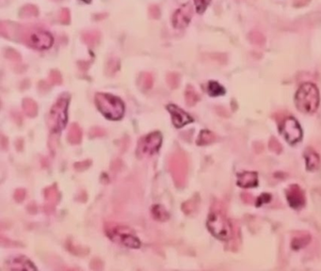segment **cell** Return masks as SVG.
<instances>
[{
	"instance_id": "4316f807",
	"label": "cell",
	"mask_w": 321,
	"mask_h": 271,
	"mask_svg": "<svg viewBox=\"0 0 321 271\" xmlns=\"http://www.w3.org/2000/svg\"><path fill=\"white\" fill-rule=\"evenodd\" d=\"M167 83L170 89H176L180 83V76L176 73H169L167 75Z\"/></svg>"
},
{
	"instance_id": "277c9868",
	"label": "cell",
	"mask_w": 321,
	"mask_h": 271,
	"mask_svg": "<svg viewBox=\"0 0 321 271\" xmlns=\"http://www.w3.org/2000/svg\"><path fill=\"white\" fill-rule=\"evenodd\" d=\"M206 224L212 235L220 240L228 241L233 237L231 222L220 210H212L208 216Z\"/></svg>"
},
{
	"instance_id": "74e56055",
	"label": "cell",
	"mask_w": 321,
	"mask_h": 271,
	"mask_svg": "<svg viewBox=\"0 0 321 271\" xmlns=\"http://www.w3.org/2000/svg\"><path fill=\"white\" fill-rule=\"evenodd\" d=\"M54 1H59V0H54Z\"/></svg>"
},
{
	"instance_id": "2e32d148",
	"label": "cell",
	"mask_w": 321,
	"mask_h": 271,
	"mask_svg": "<svg viewBox=\"0 0 321 271\" xmlns=\"http://www.w3.org/2000/svg\"><path fill=\"white\" fill-rule=\"evenodd\" d=\"M152 217L158 221H166L169 219V214L167 209L161 204H155L151 209Z\"/></svg>"
},
{
	"instance_id": "836d02e7",
	"label": "cell",
	"mask_w": 321,
	"mask_h": 271,
	"mask_svg": "<svg viewBox=\"0 0 321 271\" xmlns=\"http://www.w3.org/2000/svg\"><path fill=\"white\" fill-rule=\"evenodd\" d=\"M91 166V161L85 160L83 162H78L75 164V169L78 171H82L86 169H88Z\"/></svg>"
},
{
	"instance_id": "52a82bcc",
	"label": "cell",
	"mask_w": 321,
	"mask_h": 271,
	"mask_svg": "<svg viewBox=\"0 0 321 271\" xmlns=\"http://www.w3.org/2000/svg\"><path fill=\"white\" fill-rule=\"evenodd\" d=\"M23 42L34 49L45 50L52 46L54 39L47 31L39 28H29L23 35Z\"/></svg>"
},
{
	"instance_id": "484cf974",
	"label": "cell",
	"mask_w": 321,
	"mask_h": 271,
	"mask_svg": "<svg viewBox=\"0 0 321 271\" xmlns=\"http://www.w3.org/2000/svg\"><path fill=\"white\" fill-rule=\"evenodd\" d=\"M310 236L308 235H305V236H300V237H295L292 240L291 246L294 250H300L302 248H304L305 246L307 245L310 242Z\"/></svg>"
},
{
	"instance_id": "d590c367",
	"label": "cell",
	"mask_w": 321,
	"mask_h": 271,
	"mask_svg": "<svg viewBox=\"0 0 321 271\" xmlns=\"http://www.w3.org/2000/svg\"><path fill=\"white\" fill-rule=\"evenodd\" d=\"M271 201V195L270 194H263L258 198L257 200V206L262 205L263 203H268Z\"/></svg>"
},
{
	"instance_id": "603a6c76",
	"label": "cell",
	"mask_w": 321,
	"mask_h": 271,
	"mask_svg": "<svg viewBox=\"0 0 321 271\" xmlns=\"http://www.w3.org/2000/svg\"><path fill=\"white\" fill-rule=\"evenodd\" d=\"M207 93L212 97H217L225 93V89L217 81H209L207 84Z\"/></svg>"
},
{
	"instance_id": "30bf717a",
	"label": "cell",
	"mask_w": 321,
	"mask_h": 271,
	"mask_svg": "<svg viewBox=\"0 0 321 271\" xmlns=\"http://www.w3.org/2000/svg\"><path fill=\"white\" fill-rule=\"evenodd\" d=\"M192 14L193 10L191 5L189 3H186L174 12L172 16V25L177 29L185 28L189 24Z\"/></svg>"
},
{
	"instance_id": "cb8c5ba5",
	"label": "cell",
	"mask_w": 321,
	"mask_h": 271,
	"mask_svg": "<svg viewBox=\"0 0 321 271\" xmlns=\"http://www.w3.org/2000/svg\"><path fill=\"white\" fill-rule=\"evenodd\" d=\"M185 98H186V103L192 107L199 100V95L196 93L194 88L192 86H187L185 93Z\"/></svg>"
},
{
	"instance_id": "8fae6325",
	"label": "cell",
	"mask_w": 321,
	"mask_h": 271,
	"mask_svg": "<svg viewBox=\"0 0 321 271\" xmlns=\"http://www.w3.org/2000/svg\"><path fill=\"white\" fill-rule=\"evenodd\" d=\"M167 110L169 112L172 124L176 128H182L188 124L193 123V119L191 118L186 111L180 109L176 105H168Z\"/></svg>"
},
{
	"instance_id": "f546056e",
	"label": "cell",
	"mask_w": 321,
	"mask_h": 271,
	"mask_svg": "<svg viewBox=\"0 0 321 271\" xmlns=\"http://www.w3.org/2000/svg\"><path fill=\"white\" fill-rule=\"evenodd\" d=\"M49 80H50V82L52 84H61V82H62V78H61L60 73L58 72V71H56V70L51 71L50 76H49Z\"/></svg>"
},
{
	"instance_id": "8d00e7d4",
	"label": "cell",
	"mask_w": 321,
	"mask_h": 271,
	"mask_svg": "<svg viewBox=\"0 0 321 271\" xmlns=\"http://www.w3.org/2000/svg\"><path fill=\"white\" fill-rule=\"evenodd\" d=\"M85 2H91V0H84Z\"/></svg>"
},
{
	"instance_id": "d6a6232c",
	"label": "cell",
	"mask_w": 321,
	"mask_h": 271,
	"mask_svg": "<svg viewBox=\"0 0 321 271\" xmlns=\"http://www.w3.org/2000/svg\"><path fill=\"white\" fill-rule=\"evenodd\" d=\"M149 13L153 19H159L160 17V8L158 5H152L149 8Z\"/></svg>"
},
{
	"instance_id": "ac0fdd59",
	"label": "cell",
	"mask_w": 321,
	"mask_h": 271,
	"mask_svg": "<svg viewBox=\"0 0 321 271\" xmlns=\"http://www.w3.org/2000/svg\"><path fill=\"white\" fill-rule=\"evenodd\" d=\"M22 107H23V110L26 116H28L30 118H34L37 116L38 106H37L36 102L32 100L31 98H25L22 103Z\"/></svg>"
},
{
	"instance_id": "7c38bea8",
	"label": "cell",
	"mask_w": 321,
	"mask_h": 271,
	"mask_svg": "<svg viewBox=\"0 0 321 271\" xmlns=\"http://www.w3.org/2000/svg\"><path fill=\"white\" fill-rule=\"evenodd\" d=\"M287 198L289 205L294 209H300L305 204V193L298 185H292L288 187Z\"/></svg>"
},
{
	"instance_id": "d6986e66",
	"label": "cell",
	"mask_w": 321,
	"mask_h": 271,
	"mask_svg": "<svg viewBox=\"0 0 321 271\" xmlns=\"http://www.w3.org/2000/svg\"><path fill=\"white\" fill-rule=\"evenodd\" d=\"M82 38H83L85 43H87L91 47H93V46L97 45V43L100 41L101 34L97 30H90V31L84 32L82 35Z\"/></svg>"
},
{
	"instance_id": "f1b7e54d",
	"label": "cell",
	"mask_w": 321,
	"mask_h": 271,
	"mask_svg": "<svg viewBox=\"0 0 321 271\" xmlns=\"http://www.w3.org/2000/svg\"><path fill=\"white\" fill-rule=\"evenodd\" d=\"M195 6H196V9L197 12L202 14L204 12V10L208 7V5L210 4L211 0H194Z\"/></svg>"
},
{
	"instance_id": "e0dca14e",
	"label": "cell",
	"mask_w": 321,
	"mask_h": 271,
	"mask_svg": "<svg viewBox=\"0 0 321 271\" xmlns=\"http://www.w3.org/2000/svg\"><path fill=\"white\" fill-rule=\"evenodd\" d=\"M305 160H306V167H307L308 170L314 171V170L319 169L321 159H320V156L317 152H314V151H308L305 155Z\"/></svg>"
},
{
	"instance_id": "8992f818",
	"label": "cell",
	"mask_w": 321,
	"mask_h": 271,
	"mask_svg": "<svg viewBox=\"0 0 321 271\" xmlns=\"http://www.w3.org/2000/svg\"><path fill=\"white\" fill-rule=\"evenodd\" d=\"M169 169L175 186L183 187L186 183L187 171V162L183 152H172L169 158Z\"/></svg>"
},
{
	"instance_id": "44dd1931",
	"label": "cell",
	"mask_w": 321,
	"mask_h": 271,
	"mask_svg": "<svg viewBox=\"0 0 321 271\" xmlns=\"http://www.w3.org/2000/svg\"><path fill=\"white\" fill-rule=\"evenodd\" d=\"M215 139H216V136L214 133H212L211 131L202 130L201 133L199 134L196 143L200 146L208 145V144L213 143L215 141Z\"/></svg>"
},
{
	"instance_id": "ffe728a7",
	"label": "cell",
	"mask_w": 321,
	"mask_h": 271,
	"mask_svg": "<svg viewBox=\"0 0 321 271\" xmlns=\"http://www.w3.org/2000/svg\"><path fill=\"white\" fill-rule=\"evenodd\" d=\"M44 198L51 204H53V203L57 204L59 203L60 194H59V190L56 186H51L44 189Z\"/></svg>"
},
{
	"instance_id": "1f68e13d",
	"label": "cell",
	"mask_w": 321,
	"mask_h": 271,
	"mask_svg": "<svg viewBox=\"0 0 321 271\" xmlns=\"http://www.w3.org/2000/svg\"><path fill=\"white\" fill-rule=\"evenodd\" d=\"M59 21L64 24V25H67L70 23V11L67 8H63L61 11H60V14H59Z\"/></svg>"
},
{
	"instance_id": "4dcf8cb0",
	"label": "cell",
	"mask_w": 321,
	"mask_h": 271,
	"mask_svg": "<svg viewBox=\"0 0 321 271\" xmlns=\"http://www.w3.org/2000/svg\"><path fill=\"white\" fill-rule=\"evenodd\" d=\"M5 57L8 58V59H10V60H13V61H20L21 60L20 54L17 51L13 50L11 48H8L6 50V52H5Z\"/></svg>"
},
{
	"instance_id": "7402d4cb",
	"label": "cell",
	"mask_w": 321,
	"mask_h": 271,
	"mask_svg": "<svg viewBox=\"0 0 321 271\" xmlns=\"http://www.w3.org/2000/svg\"><path fill=\"white\" fill-rule=\"evenodd\" d=\"M138 85L143 91H149L153 87V76L150 73H143L138 79Z\"/></svg>"
},
{
	"instance_id": "9a60e30c",
	"label": "cell",
	"mask_w": 321,
	"mask_h": 271,
	"mask_svg": "<svg viewBox=\"0 0 321 271\" xmlns=\"http://www.w3.org/2000/svg\"><path fill=\"white\" fill-rule=\"evenodd\" d=\"M68 141L71 144H79L82 140V130L76 124H73L68 132Z\"/></svg>"
},
{
	"instance_id": "7a4b0ae2",
	"label": "cell",
	"mask_w": 321,
	"mask_h": 271,
	"mask_svg": "<svg viewBox=\"0 0 321 271\" xmlns=\"http://www.w3.org/2000/svg\"><path fill=\"white\" fill-rule=\"evenodd\" d=\"M105 232L110 240L117 244L131 249H139L141 247V240L128 226L116 222H108L105 224Z\"/></svg>"
},
{
	"instance_id": "5bb4252c",
	"label": "cell",
	"mask_w": 321,
	"mask_h": 271,
	"mask_svg": "<svg viewBox=\"0 0 321 271\" xmlns=\"http://www.w3.org/2000/svg\"><path fill=\"white\" fill-rule=\"evenodd\" d=\"M258 185V174L254 171H244L237 174V186L243 188L255 187Z\"/></svg>"
},
{
	"instance_id": "d4e9b609",
	"label": "cell",
	"mask_w": 321,
	"mask_h": 271,
	"mask_svg": "<svg viewBox=\"0 0 321 271\" xmlns=\"http://www.w3.org/2000/svg\"><path fill=\"white\" fill-rule=\"evenodd\" d=\"M39 10L34 5L27 4L25 5L20 10V16L23 18H29V17L38 16Z\"/></svg>"
},
{
	"instance_id": "e575fe53",
	"label": "cell",
	"mask_w": 321,
	"mask_h": 271,
	"mask_svg": "<svg viewBox=\"0 0 321 271\" xmlns=\"http://www.w3.org/2000/svg\"><path fill=\"white\" fill-rule=\"evenodd\" d=\"M25 191L24 189L20 188V189H17L14 193V199L16 201L17 203H21L25 200Z\"/></svg>"
},
{
	"instance_id": "4fadbf2b",
	"label": "cell",
	"mask_w": 321,
	"mask_h": 271,
	"mask_svg": "<svg viewBox=\"0 0 321 271\" xmlns=\"http://www.w3.org/2000/svg\"><path fill=\"white\" fill-rule=\"evenodd\" d=\"M8 269L10 271H37V268L34 266L33 263L22 255H18L9 259Z\"/></svg>"
},
{
	"instance_id": "6da1fadb",
	"label": "cell",
	"mask_w": 321,
	"mask_h": 271,
	"mask_svg": "<svg viewBox=\"0 0 321 271\" xmlns=\"http://www.w3.org/2000/svg\"><path fill=\"white\" fill-rule=\"evenodd\" d=\"M297 109L303 113L313 114L321 104V94L318 87L312 82L301 85L295 95Z\"/></svg>"
},
{
	"instance_id": "9c48e42d",
	"label": "cell",
	"mask_w": 321,
	"mask_h": 271,
	"mask_svg": "<svg viewBox=\"0 0 321 271\" xmlns=\"http://www.w3.org/2000/svg\"><path fill=\"white\" fill-rule=\"evenodd\" d=\"M281 133L285 136L288 143L296 144L303 138V130L296 119L288 117L283 122Z\"/></svg>"
},
{
	"instance_id": "5b68a950",
	"label": "cell",
	"mask_w": 321,
	"mask_h": 271,
	"mask_svg": "<svg viewBox=\"0 0 321 271\" xmlns=\"http://www.w3.org/2000/svg\"><path fill=\"white\" fill-rule=\"evenodd\" d=\"M69 95L63 94L51 108L48 117V127L53 133L61 132L67 124Z\"/></svg>"
},
{
	"instance_id": "ba28073f",
	"label": "cell",
	"mask_w": 321,
	"mask_h": 271,
	"mask_svg": "<svg viewBox=\"0 0 321 271\" xmlns=\"http://www.w3.org/2000/svg\"><path fill=\"white\" fill-rule=\"evenodd\" d=\"M162 144V136L160 132H153L144 136L138 144L137 154L140 157H148L156 154L160 151Z\"/></svg>"
},
{
	"instance_id": "83f0119b",
	"label": "cell",
	"mask_w": 321,
	"mask_h": 271,
	"mask_svg": "<svg viewBox=\"0 0 321 271\" xmlns=\"http://www.w3.org/2000/svg\"><path fill=\"white\" fill-rule=\"evenodd\" d=\"M195 200H196V197H193L192 199L184 203V204L182 205V209H183L184 213H186V215H190L192 212L196 211L197 203L195 202Z\"/></svg>"
},
{
	"instance_id": "3957f363",
	"label": "cell",
	"mask_w": 321,
	"mask_h": 271,
	"mask_svg": "<svg viewBox=\"0 0 321 271\" xmlns=\"http://www.w3.org/2000/svg\"><path fill=\"white\" fill-rule=\"evenodd\" d=\"M95 105L102 114L111 121H119L125 114L123 101L110 93H97L95 95Z\"/></svg>"
}]
</instances>
